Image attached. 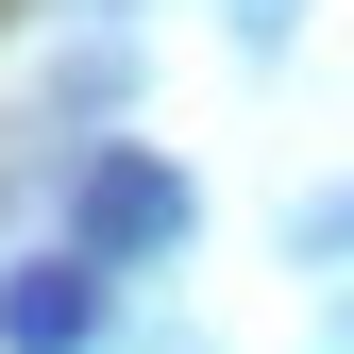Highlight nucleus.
I'll use <instances>...</instances> for the list:
<instances>
[{
  "instance_id": "nucleus-1",
  "label": "nucleus",
  "mask_w": 354,
  "mask_h": 354,
  "mask_svg": "<svg viewBox=\"0 0 354 354\" xmlns=\"http://www.w3.org/2000/svg\"><path fill=\"white\" fill-rule=\"evenodd\" d=\"M84 337H102V270H84V253L0 270V354H84Z\"/></svg>"
},
{
  "instance_id": "nucleus-2",
  "label": "nucleus",
  "mask_w": 354,
  "mask_h": 354,
  "mask_svg": "<svg viewBox=\"0 0 354 354\" xmlns=\"http://www.w3.org/2000/svg\"><path fill=\"white\" fill-rule=\"evenodd\" d=\"M186 236V186H169L152 152H118L102 186H84V270H118V253H169Z\"/></svg>"
}]
</instances>
